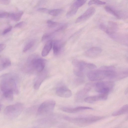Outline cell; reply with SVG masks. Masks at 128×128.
Returning a JSON list of instances; mask_svg holds the SVG:
<instances>
[{
    "instance_id": "1",
    "label": "cell",
    "mask_w": 128,
    "mask_h": 128,
    "mask_svg": "<svg viewBox=\"0 0 128 128\" xmlns=\"http://www.w3.org/2000/svg\"><path fill=\"white\" fill-rule=\"evenodd\" d=\"M46 60L34 55L30 56L25 64L24 70L28 72H34L40 73L44 69Z\"/></svg>"
},
{
    "instance_id": "2",
    "label": "cell",
    "mask_w": 128,
    "mask_h": 128,
    "mask_svg": "<svg viewBox=\"0 0 128 128\" xmlns=\"http://www.w3.org/2000/svg\"><path fill=\"white\" fill-rule=\"evenodd\" d=\"M114 74V71L112 69H104L100 68L99 69L88 72L87 76L90 80L95 81L102 80L106 78L111 79Z\"/></svg>"
},
{
    "instance_id": "3",
    "label": "cell",
    "mask_w": 128,
    "mask_h": 128,
    "mask_svg": "<svg viewBox=\"0 0 128 128\" xmlns=\"http://www.w3.org/2000/svg\"><path fill=\"white\" fill-rule=\"evenodd\" d=\"M104 117L98 116H88L77 117L68 116L64 117V119L69 122L79 124H86L93 123L100 120Z\"/></svg>"
},
{
    "instance_id": "4",
    "label": "cell",
    "mask_w": 128,
    "mask_h": 128,
    "mask_svg": "<svg viewBox=\"0 0 128 128\" xmlns=\"http://www.w3.org/2000/svg\"><path fill=\"white\" fill-rule=\"evenodd\" d=\"M3 77L0 84L1 91L4 92L7 90H12L14 93L18 94V90L15 79L8 75H6Z\"/></svg>"
},
{
    "instance_id": "5",
    "label": "cell",
    "mask_w": 128,
    "mask_h": 128,
    "mask_svg": "<svg viewBox=\"0 0 128 128\" xmlns=\"http://www.w3.org/2000/svg\"><path fill=\"white\" fill-rule=\"evenodd\" d=\"M24 106L20 103H16L6 106L4 110L5 116L10 119L15 118L19 116L22 112Z\"/></svg>"
},
{
    "instance_id": "6",
    "label": "cell",
    "mask_w": 128,
    "mask_h": 128,
    "mask_svg": "<svg viewBox=\"0 0 128 128\" xmlns=\"http://www.w3.org/2000/svg\"><path fill=\"white\" fill-rule=\"evenodd\" d=\"M56 102L52 100H48L42 102L38 107L37 114L39 115H43L50 113L54 110Z\"/></svg>"
},
{
    "instance_id": "7",
    "label": "cell",
    "mask_w": 128,
    "mask_h": 128,
    "mask_svg": "<svg viewBox=\"0 0 128 128\" xmlns=\"http://www.w3.org/2000/svg\"><path fill=\"white\" fill-rule=\"evenodd\" d=\"M72 63L74 74L78 77H82L84 75V71L87 68V63L84 61L75 60L72 61Z\"/></svg>"
},
{
    "instance_id": "8",
    "label": "cell",
    "mask_w": 128,
    "mask_h": 128,
    "mask_svg": "<svg viewBox=\"0 0 128 128\" xmlns=\"http://www.w3.org/2000/svg\"><path fill=\"white\" fill-rule=\"evenodd\" d=\"M86 1L85 0H77L75 1L72 4L70 8L66 14L68 17L74 16L77 12L79 8L84 5Z\"/></svg>"
},
{
    "instance_id": "9",
    "label": "cell",
    "mask_w": 128,
    "mask_h": 128,
    "mask_svg": "<svg viewBox=\"0 0 128 128\" xmlns=\"http://www.w3.org/2000/svg\"><path fill=\"white\" fill-rule=\"evenodd\" d=\"M114 86V83L112 82H100L96 84L95 90L96 91L100 93L104 89L109 88L111 89Z\"/></svg>"
},
{
    "instance_id": "10",
    "label": "cell",
    "mask_w": 128,
    "mask_h": 128,
    "mask_svg": "<svg viewBox=\"0 0 128 128\" xmlns=\"http://www.w3.org/2000/svg\"><path fill=\"white\" fill-rule=\"evenodd\" d=\"M95 12V9L94 8L92 7H90L76 19V22L79 23L86 20L93 16Z\"/></svg>"
},
{
    "instance_id": "11",
    "label": "cell",
    "mask_w": 128,
    "mask_h": 128,
    "mask_svg": "<svg viewBox=\"0 0 128 128\" xmlns=\"http://www.w3.org/2000/svg\"><path fill=\"white\" fill-rule=\"evenodd\" d=\"M92 85L90 84H86L83 89L78 91L75 96V99L80 101L91 90Z\"/></svg>"
},
{
    "instance_id": "12",
    "label": "cell",
    "mask_w": 128,
    "mask_h": 128,
    "mask_svg": "<svg viewBox=\"0 0 128 128\" xmlns=\"http://www.w3.org/2000/svg\"><path fill=\"white\" fill-rule=\"evenodd\" d=\"M56 93L58 96L65 98H69L72 95V92L70 89L66 87L63 86L57 88Z\"/></svg>"
},
{
    "instance_id": "13",
    "label": "cell",
    "mask_w": 128,
    "mask_h": 128,
    "mask_svg": "<svg viewBox=\"0 0 128 128\" xmlns=\"http://www.w3.org/2000/svg\"><path fill=\"white\" fill-rule=\"evenodd\" d=\"M60 109L63 111L70 113H75L78 112L87 110H92L91 108L87 106H79L74 108H70L63 107L60 108Z\"/></svg>"
},
{
    "instance_id": "14",
    "label": "cell",
    "mask_w": 128,
    "mask_h": 128,
    "mask_svg": "<svg viewBox=\"0 0 128 128\" xmlns=\"http://www.w3.org/2000/svg\"><path fill=\"white\" fill-rule=\"evenodd\" d=\"M102 50L100 48L97 47H92L85 52V55L88 57L90 58L96 57L101 53Z\"/></svg>"
},
{
    "instance_id": "15",
    "label": "cell",
    "mask_w": 128,
    "mask_h": 128,
    "mask_svg": "<svg viewBox=\"0 0 128 128\" xmlns=\"http://www.w3.org/2000/svg\"><path fill=\"white\" fill-rule=\"evenodd\" d=\"M47 73L46 72L43 71L37 77L34 85V88L36 90L39 89L43 82L47 76Z\"/></svg>"
},
{
    "instance_id": "16",
    "label": "cell",
    "mask_w": 128,
    "mask_h": 128,
    "mask_svg": "<svg viewBox=\"0 0 128 128\" xmlns=\"http://www.w3.org/2000/svg\"><path fill=\"white\" fill-rule=\"evenodd\" d=\"M52 46L54 53L57 55L60 52L63 46V44L60 40H56L52 42Z\"/></svg>"
},
{
    "instance_id": "17",
    "label": "cell",
    "mask_w": 128,
    "mask_h": 128,
    "mask_svg": "<svg viewBox=\"0 0 128 128\" xmlns=\"http://www.w3.org/2000/svg\"><path fill=\"white\" fill-rule=\"evenodd\" d=\"M52 46V41L51 40L47 41L44 46L42 52V55L45 56L49 54Z\"/></svg>"
},
{
    "instance_id": "18",
    "label": "cell",
    "mask_w": 128,
    "mask_h": 128,
    "mask_svg": "<svg viewBox=\"0 0 128 128\" xmlns=\"http://www.w3.org/2000/svg\"><path fill=\"white\" fill-rule=\"evenodd\" d=\"M11 62L8 58H4L0 61V71L5 69L10 66Z\"/></svg>"
},
{
    "instance_id": "19",
    "label": "cell",
    "mask_w": 128,
    "mask_h": 128,
    "mask_svg": "<svg viewBox=\"0 0 128 128\" xmlns=\"http://www.w3.org/2000/svg\"><path fill=\"white\" fill-rule=\"evenodd\" d=\"M128 105H125L118 110L113 112L112 115L113 116H116L125 114L128 112Z\"/></svg>"
},
{
    "instance_id": "20",
    "label": "cell",
    "mask_w": 128,
    "mask_h": 128,
    "mask_svg": "<svg viewBox=\"0 0 128 128\" xmlns=\"http://www.w3.org/2000/svg\"><path fill=\"white\" fill-rule=\"evenodd\" d=\"M104 9L106 12L114 16L118 19H120L121 16L120 14L112 8L108 6L105 7Z\"/></svg>"
},
{
    "instance_id": "21",
    "label": "cell",
    "mask_w": 128,
    "mask_h": 128,
    "mask_svg": "<svg viewBox=\"0 0 128 128\" xmlns=\"http://www.w3.org/2000/svg\"><path fill=\"white\" fill-rule=\"evenodd\" d=\"M100 94L98 95L90 96L86 98L84 100L86 102L92 103L98 100H102V99Z\"/></svg>"
},
{
    "instance_id": "22",
    "label": "cell",
    "mask_w": 128,
    "mask_h": 128,
    "mask_svg": "<svg viewBox=\"0 0 128 128\" xmlns=\"http://www.w3.org/2000/svg\"><path fill=\"white\" fill-rule=\"evenodd\" d=\"M23 14V12L20 11L16 13L10 14L9 17L12 20L16 21H17L20 19Z\"/></svg>"
},
{
    "instance_id": "23",
    "label": "cell",
    "mask_w": 128,
    "mask_h": 128,
    "mask_svg": "<svg viewBox=\"0 0 128 128\" xmlns=\"http://www.w3.org/2000/svg\"><path fill=\"white\" fill-rule=\"evenodd\" d=\"M14 93L13 91L12 90H8L3 92L4 97L9 100H13Z\"/></svg>"
},
{
    "instance_id": "24",
    "label": "cell",
    "mask_w": 128,
    "mask_h": 128,
    "mask_svg": "<svg viewBox=\"0 0 128 128\" xmlns=\"http://www.w3.org/2000/svg\"><path fill=\"white\" fill-rule=\"evenodd\" d=\"M62 11V10L61 9H56L49 10L48 13L51 16H57L60 14Z\"/></svg>"
},
{
    "instance_id": "25",
    "label": "cell",
    "mask_w": 128,
    "mask_h": 128,
    "mask_svg": "<svg viewBox=\"0 0 128 128\" xmlns=\"http://www.w3.org/2000/svg\"><path fill=\"white\" fill-rule=\"evenodd\" d=\"M34 40H32L28 42L24 47L23 52H26L34 46L35 43Z\"/></svg>"
},
{
    "instance_id": "26",
    "label": "cell",
    "mask_w": 128,
    "mask_h": 128,
    "mask_svg": "<svg viewBox=\"0 0 128 128\" xmlns=\"http://www.w3.org/2000/svg\"><path fill=\"white\" fill-rule=\"evenodd\" d=\"M106 2H105L99 0H92L90 1L88 3L89 5L93 4L102 5L105 4Z\"/></svg>"
},
{
    "instance_id": "27",
    "label": "cell",
    "mask_w": 128,
    "mask_h": 128,
    "mask_svg": "<svg viewBox=\"0 0 128 128\" xmlns=\"http://www.w3.org/2000/svg\"><path fill=\"white\" fill-rule=\"evenodd\" d=\"M47 23L48 27L50 28H53L56 27L59 24L58 22L48 20L47 22Z\"/></svg>"
},
{
    "instance_id": "28",
    "label": "cell",
    "mask_w": 128,
    "mask_h": 128,
    "mask_svg": "<svg viewBox=\"0 0 128 128\" xmlns=\"http://www.w3.org/2000/svg\"><path fill=\"white\" fill-rule=\"evenodd\" d=\"M51 34H46L43 36L42 38V40L43 42H46L50 40L52 37Z\"/></svg>"
},
{
    "instance_id": "29",
    "label": "cell",
    "mask_w": 128,
    "mask_h": 128,
    "mask_svg": "<svg viewBox=\"0 0 128 128\" xmlns=\"http://www.w3.org/2000/svg\"><path fill=\"white\" fill-rule=\"evenodd\" d=\"M26 24V22L24 21L20 22L16 24L14 26L15 28H21L24 26Z\"/></svg>"
},
{
    "instance_id": "30",
    "label": "cell",
    "mask_w": 128,
    "mask_h": 128,
    "mask_svg": "<svg viewBox=\"0 0 128 128\" xmlns=\"http://www.w3.org/2000/svg\"><path fill=\"white\" fill-rule=\"evenodd\" d=\"M10 13L6 12H0V18H6L9 16Z\"/></svg>"
},
{
    "instance_id": "31",
    "label": "cell",
    "mask_w": 128,
    "mask_h": 128,
    "mask_svg": "<svg viewBox=\"0 0 128 128\" xmlns=\"http://www.w3.org/2000/svg\"><path fill=\"white\" fill-rule=\"evenodd\" d=\"M96 68V66L95 64L91 63H87V68L89 69L93 70Z\"/></svg>"
},
{
    "instance_id": "32",
    "label": "cell",
    "mask_w": 128,
    "mask_h": 128,
    "mask_svg": "<svg viewBox=\"0 0 128 128\" xmlns=\"http://www.w3.org/2000/svg\"><path fill=\"white\" fill-rule=\"evenodd\" d=\"M49 10L45 8H38L37 10L40 12H48V13Z\"/></svg>"
},
{
    "instance_id": "33",
    "label": "cell",
    "mask_w": 128,
    "mask_h": 128,
    "mask_svg": "<svg viewBox=\"0 0 128 128\" xmlns=\"http://www.w3.org/2000/svg\"><path fill=\"white\" fill-rule=\"evenodd\" d=\"M12 27L10 26L5 29L3 32V34H5L10 31L12 29Z\"/></svg>"
},
{
    "instance_id": "34",
    "label": "cell",
    "mask_w": 128,
    "mask_h": 128,
    "mask_svg": "<svg viewBox=\"0 0 128 128\" xmlns=\"http://www.w3.org/2000/svg\"><path fill=\"white\" fill-rule=\"evenodd\" d=\"M10 1V0H0V3L2 4L8 5L9 4Z\"/></svg>"
},
{
    "instance_id": "35",
    "label": "cell",
    "mask_w": 128,
    "mask_h": 128,
    "mask_svg": "<svg viewBox=\"0 0 128 128\" xmlns=\"http://www.w3.org/2000/svg\"><path fill=\"white\" fill-rule=\"evenodd\" d=\"M6 47V45L5 44H0V52L3 50Z\"/></svg>"
},
{
    "instance_id": "36",
    "label": "cell",
    "mask_w": 128,
    "mask_h": 128,
    "mask_svg": "<svg viewBox=\"0 0 128 128\" xmlns=\"http://www.w3.org/2000/svg\"><path fill=\"white\" fill-rule=\"evenodd\" d=\"M125 94H127L128 93V89H127L126 90V91H125Z\"/></svg>"
},
{
    "instance_id": "37",
    "label": "cell",
    "mask_w": 128,
    "mask_h": 128,
    "mask_svg": "<svg viewBox=\"0 0 128 128\" xmlns=\"http://www.w3.org/2000/svg\"><path fill=\"white\" fill-rule=\"evenodd\" d=\"M1 108H2L1 105L0 104V111L1 110Z\"/></svg>"
}]
</instances>
